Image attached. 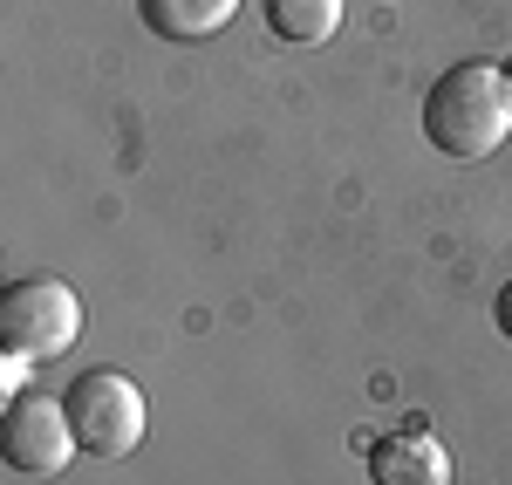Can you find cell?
<instances>
[{"instance_id":"cell-2","label":"cell","mask_w":512,"mask_h":485,"mask_svg":"<svg viewBox=\"0 0 512 485\" xmlns=\"http://www.w3.org/2000/svg\"><path fill=\"white\" fill-rule=\"evenodd\" d=\"M62 410L76 424V445L103 465H117L144 445V390L123 369H82L76 383L62 390Z\"/></svg>"},{"instance_id":"cell-9","label":"cell","mask_w":512,"mask_h":485,"mask_svg":"<svg viewBox=\"0 0 512 485\" xmlns=\"http://www.w3.org/2000/svg\"><path fill=\"white\" fill-rule=\"evenodd\" d=\"M506 76H512V62H506Z\"/></svg>"},{"instance_id":"cell-3","label":"cell","mask_w":512,"mask_h":485,"mask_svg":"<svg viewBox=\"0 0 512 485\" xmlns=\"http://www.w3.org/2000/svg\"><path fill=\"white\" fill-rule=\"evenodd\" d=\"M82 335V301L69 281H48V274H28V281L0 287V349L14 356H35V363H55L69 356Z\"/></svg>"},{"instance_id":"cell-4","label":"cell","mask_w":512,"mask_h":485,"mask_svg":"<svg viewBox=\"0 0 512 485\" xmlns=\"http://www.w3.org/2000/svg\"><path fill=\"white\" fill-rule=\"evenodd\" d=\"M0 445H7V465H14L21 479H55V472L82 451L62 397H14V404H7Z\"/></svg>"},{"instance_id":"cell-1","label":"cell","mask_w":512,"mask_h":485,"mask_svg":"<svg viewBox=\"0 0 512 485\" xmlns=\"http://www.w3.org/2000/svg\"><path fill=\"white\" fill-rule=\"evenodd\" d=\"M424 137L444 158L478 164L512 137V76L499 62H458L424 96Z\"/></svg>"},{"instance_id":"cell-8","label":"cell","mask_w":512,"mask_h":485,"mask_svg":"<svg viewBox=\"0 0 512 485\" xmlns=\"http://www.w3.org/2000/svg\"><path fill=\"white\" fill-rule=\"evenodd\" d=\"M492 322H499V335L512 342V281L499 287V301H492Z\"/></svg>"},{"instance_id":"cell-6","label":"cell","mask_w":512,"mask_h":485,"mask_svg":"<svg viewBox=\"0 0 512 485\" xmlns=\"http://www.w3.org/2000/svg\"><path fill=\"white\" fill-rule=\"evenodd\" d=\"M239 14V0H137V21L158 41H212Z\"/></svg>"},{"instance_id":"cell-7","label":"cell","mask_w":512,"mask_h":485,"mask_svg":"<svg viewBox=\"0 0 512 485\" xmlns=\"http://www.w3.org/2000/svg\"><path fill=\"white\" fill-rule=\"evenodd\" d=\"M267 7V28L294 48H315L342 28V0H260Z\"/></svg>"},{"instance_id":"cell-5","label":"cell","mask_w":512,"mask_h":485,"mask_svg":"<svg viewBox=\"0 0 512 485\" xmlns=\"http://www.w3.org/2000/svg\"><path fill=\"white\" fill-rule=\"evenodd\" d=\"M369 479L376 485H451V451L424 424H403L369 445Z\"/></svg>"}]
</instances>
